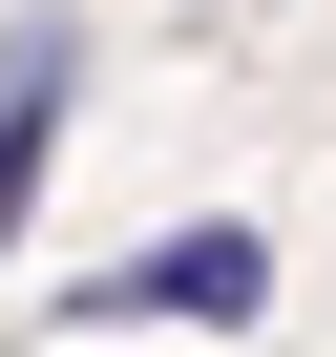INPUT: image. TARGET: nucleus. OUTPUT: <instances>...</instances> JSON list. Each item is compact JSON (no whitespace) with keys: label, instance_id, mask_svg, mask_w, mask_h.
<instances>
[{"label":"nucleus","instance_id":"nucleus-1","mask_svg":"<svg viewBox=\"0 0 336 357\" xmlns=\"http://www.w3.org/2000/svg\"><path fill=\"white\" fill-rule=\"evenodd\" d=\"M63 315H211V336H252V315H273V231H252V211H211V231H168V252L84 273Z\"/></svg>","mask_w":336,"mask_h":357},{"label":"nucleus","instance_id":"nucleus-2","mask_svg":"<svg viewBox=\"0 0 336 357\" xmlns=\"http://www.w3.org/2000/svg\"><path fill=\"white\" fill-rule=\"evenodd\" d=\"M63 105H84V43H63V22H22V43H0V252H22L43 168H63Z\"/></svg>","mask_w":336,"mask_h":357}]
</instances>
